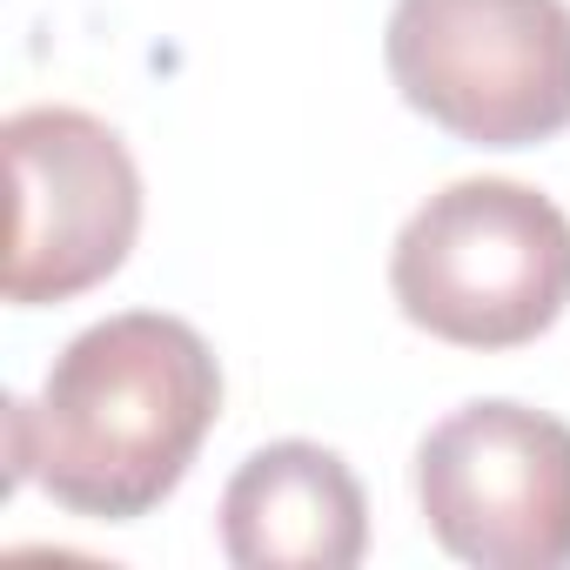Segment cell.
<instances>
[{
    "instance_id": "7a4b0ae2",
    "label": "cell",
    "mask_w": 570,
    "mask_h": 570,
    "mask_svg": "<svg viewBox=\"0 0 570 570\" xmlns=\"http://www.w3.org/2000/svg\"><path fill=\"white\" fill-rule=\"evenodd\" d=\"M390 296L450 350H523L570 309V215L530 181H450L396 228Z\"/></svg>"
},
{
    "instance_id": "8992f818",
    "label": "cell",
    "mask_w": 570,
    "mask_h": 570,
    "mask_svg": "<svg viewBox=\"0 0 570 570\" xmlns=\"http://www.w3.org/2000/svg\"><path fill=\"white\" fill-rule=\"evenodd\" d=\"M222 557L235 570H350L370 550V497L323 443H268L222 490Z\"/></svg>"
},
{
    "instance_id": "5b68a950",
    "label": "cell",
    "mask_w": 570,
    "mask_h": 570,
    "mask_svg": "<svg viewBox=\"0 0 570 570\" xmlns=\"http://www.w3.org/2000/svg\"><path fill=\"white\" fill-rule=\"evenodd\" d=\"M0 141L14 175L8 303L48 309L101 289L141 235V168L128 141L101 115L61 101L14 108Z\"/></svg>"
},
{
    "instance_id": "6da1fadb",
    "label": "cell",
    "mask_w": 570,
    "mask_h": 570,
    "mask_svg": "<svg viewBox=\"0 0 570 570\" xmlns=\"http://www.w3.org/2000/svg\"><path fill=\"white\" fill-rule=\"evenodd\" d=\"M222 416L208 336L161 309L81 330L35 403H8L14 483H41L88 523H141L195 470Z\"/></svg>"
},
{
    "instance_id": "277c9868",
    "label": "cell",
    "mask_w": 570,
    "mask_h": 570,
    "mask_svg": "<svg viewBox=\"0 0 570 570\" xmlns=\"http://www.w3.org/2000/svg\"><path fill=\"white\" fill-rule=\"evenodd\" d=\"M416 503L430 537L476 570L570 563V423L483 396L416 443Z\"/></svg>"
},
{
    "instance_id": "3957f363",
    "label": "cell",
    "mask_w": 570,
    "mask_h": 570,
    "mask_svg": "<svg viewBox=\"0 0 570 570\" xmlns=\"http://www.w3.org/2000/svg\"><path fill=\"white\" fill-rule=\"evenodd\" d=\"M396 95L470 148H537L570 128V0H396Z\"/></svg>"
}]
</instances>
